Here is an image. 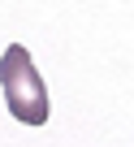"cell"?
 Segmentation results:
<instances>
[{
	"mask_svg": "<svg viewBox=\"0 0 134 147\" xmlns=\"http://www.w3.org/2000/svg\"><path fill=\"white\" fill-rule=\"evenodd\" d=\"M0 87H5V104L9 113L22 121V125H43L52 117V100H48V87L39 78V69L30 61V52L22 43L5 48L0 56Z\"/></svg>",
	"mask_w": 134,
	"mask_h": 147,
	"instance_id": "obj_1",
	"label": "cell"
}]
</instances>
